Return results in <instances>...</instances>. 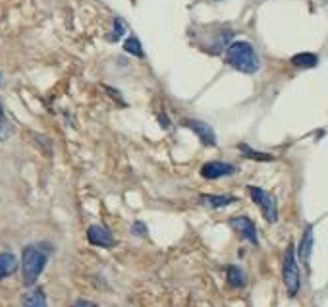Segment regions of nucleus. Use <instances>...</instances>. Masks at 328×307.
I'll list each match as a JSON object with an SVG mask.
<instances>
[{
    "label": "nucleus",
    "mask_w": 328,
    "mask_h": 307,
    "mask_svg": "<svg viewBox=\"0 0 328 307\" xmlns=\"http://www.w3.org/2000/svg\"><path fill=\"white\" fill-rule=\"evenodd\" d=\"M17 267H19V263H17L14 253H0V280H4L6 276H12L17 271Z\"/></svg>",
    "instance_id": "9d476101"
},
{
    "label": "nucleus",
    "mask_w": 328,
    "mask_h": 307,
    "mask_svg": "<svg viewBox=\"0 0 328 307\" xmlns=\"http://www.w3.org/2000/svg\"><path fill=\"white\" fill-rule=\"evenodd\" d=\"M73 307H99L95 302H89V300H77L75 304H73Z\"/></svg>",
    "instance_id": "aec40b11"
},
{
    "label": "nucleus",
    "mask_w": 328,
    "mask_h": 307,
    "mask_svg": "<svg viewBox=\"0 0 328 307\" xmlns=\"http://www.w3.org/2000/svg\"><path fill=\"white\" fill-rule=\"evenodd\" d=\"M240 151H242L245 157H249V159H255V161H274V157H272V155H266V153L253 151V149H251V147H247V145H240Z\"/></svg>",
    "instance_id": "dca6fc26"
},
{
    "label": "nucleus",
    "mask_w": 328,
    "mask_h": 307,
    "mask_svg": "<svg viewBox=\"0 0 328 307\" xmlns=\"http://www.w3.org/2000/svg\"><path fill=\"white\" fill-rule=\"evenodd\" d=\"M131 234L133 236H147V226H145V222L135 220V222L131 224Z\"/></svg>",
    "instance_id": "a211bd4d"
},
{
    "label": "nucleus",
    "mask_w": 328,
    "mask_h": 307,
    "mask_svg": "<svg viewBox=\"0 0 328 307\" xmlns=\"http://www.w3.org/2000/svg\"><path fill=\"white\" fill-rule=\"evenodd\" d=\"M21 306L23 307H49L47 296L41 288H31L21 296Z\"/></svg>",
    "instance_id": "1a4fd4ad"
},
{
    "label": "nucleus",
    "mask_w": 328,
    "mask_h": 307,
    "mask_svg": "<svg viewBox=\"0 0 328 307\" xmlns=\"http://www.w3.org/2000/svg\"><path fill=\"white\" fill-rule=\"evenodd\" d=\"M292 64L295 68H315L319 64V58L313 53H299L292 58Z\"/></svg>",
    "instance_id": "ddd939ff"
},
{
    "label": "nucleus",
    "mask_w": 328,
    "mask_h": 307,
    "mask_svg": "<svg viewBox=\"0 0 328 307\" xmlns=\"http://www.w3.org/2000/svg\"><path fill=\"white\" fill-rule=\"evenodd\" d=\"M228 284L232 288H243L245 286V274L238 265H232L228 269Z\"/></svg>",
    "instance_id": "4468645a"
},
{
    "label": "nucleus",
    "mask_w": 328,
    "mask_h": 307,
    "mask_svg": "<svg viewBox=\"0 0 328 307\" xmlns=\"http://www.w3.org/2000/svg\"><path fill=\"white\" fill-rule=\"evenodd\" d=\"M49 261V255L39 246H25L21 251V271H23V282L25 286H33L41 272L45 271Z\"/></svg>",
    "instance_id": "f03ea898"
},
{
    "label": "nucleus",
    "mask_w": 328,
    "mask_h": 307,
    "mask_svg": "<svg viewBox=\"0 0 328 307\" xmlns=\"http://www.w3.org/2000/svg\"><path fill=\"white\" fill-rule=\"evenodd\" d=\"M236 201L238 199L234 195H201V203L210 207V209H222V207H228Z\"/></svg>",
    "instance_id": "f8f14e48"
},
{
    "label": "nucleus",
    "mask_w": 328,
    "mask_h": 307,
    "mask_svg": "<svg viewBox=\"0 0 328 307\" xmlns=\"http://www.w3.org/2000/svg\"><path fill=\"white\" fill-rule=\"evenodd\" d=\"M87 240L91 246H97V247H104V249H112L116 246V240L112 232L104 226H99V224H93L87 228Z\"/></svg>",
    "instance_id": "39448f33"
},
{
    "label": "nucleus",
    "mask_w": 328,
    "mask_h": 307,
    "mask_svg": "<svg viewBox=\"0 0 328 307\" xmlns=\"http://www.w3.org/2000/svg\"><path fill=\"white\" fill-rule=\"evenodd\" d=\"M282 276H284V284L288 288L290 296H295L299 292V267H297V259H295V247L290 246L286 253H284V263H282Z\"/></svg>",
    "instance_id": "7ed1b4c3"
},
{
    "label": "nucleus",
    "mask_w": 328,
    "mask_h": 307,
    "mask_svg": "<svg viewBox=\"0 0 328 307\" xmlns=\"http://www.w3.org/2000/svg\"><path fill=\"white\" fill-rule=\"evenodd\" d=\"M184 126L190 127L195 135H199V139L203 141V145H207V147H216V133H214V129L208 126L207 122L188 118V120H184Z\"/></svg>",
    "instance_id": "0eeeda50"
},
{
    "label": "nucleus",
    "mask_w": 328,
    "mask_h": 307,
    "mask_svg": "<svg viewBox=\"0 0 328 307\" xmlns=\"http://www.w3.org/2000/svg\"><path fill=\"white\" fill-rule=\"evenodd\" d=\"M226 62L236 68L238 72L243 73H255L259 72V56L255 53V49L247 43V41H236L228 47L226 51Z\"/></svg>",
    "instance_id": "f257e3e1"
},
{
    "label": "nucleus",
    "mask_w": 328,
    "mask_h": 307,
    "mask_svg": "<svg viewBox=\"0 0 328 307\" xmlns=\"http://www.w3.org/2000/svg\"><path fill=\"white\" fill-rule=\"evenodd\" d=\"M311 251H313V226L309 224V226L305 228L303 238H301V244H299V259H301L303 263H309Z\"/></svg>",
    "instance_id": "9b49d317"
},
{
    "label": "nucleus",
    "mask_w": 328,
    "mask_h": 307,
    "mask_svg": "<svg viewBox=\"0 0 328 307\" xmlns=\"http://www.w3.org/2000/svg\"><path fill=\"white\" fill-rule=\"evenodd\" d=\"M249 195L251 199L259 205L262 217L266 218L268 222H276L278 220V207H276V199L272 197L268 191H264L262 187H257V185H249Z\"/></svg>",
    "instance_id": "20e7f679"
},
{
    "label": "nucleus",
    "mask_w": 328,
    "mask_h": 307,
    "mask_svg": "<svg viewBox=\"0 0 328 307\" xmlns=\"http://www.w3.org/2000/svg\"><path fill=\"white\" fill-rule=\"evenodd\" d=\"M230 226L242 236L243 240H247L253 246H259V238H257V228L253 224V220L247 217H234L230 220Z\"/></svg>",
    "instance_id": "6e6552de"
},
{
    "label": "nucleus",
    "mask_w": 328,
    "mask_h": 307,
    "mask_svg": "<svg viewBox=\"0 0 328 307\" xmlns=\"http://www.w3.org/2000/svg\"><path fill=\"white\" fill-rule=\"evenodd\" d=\"M234 172H236V166L222 163V161H210V163H205L201 166V176L205 180H218L224 176H232Z\"/></svg>",
    "instance_id": "423d86ee"
},
{
    "label": "nucleus",
    "mask_w": 328,
    "mask_h": 307,
    "mask_svg": "<svg viewBox=\"0 0 328 307\" xmlns=\"http://www.w3.org/2000/svg\"><path fill=\"white\" fill-rule=\"evenodd\" d=\"M124 51L130 53V55L143 58V47H141V43L137 41V37H128V39L124 41Z\"/></svg>",
    "instance_id": "2eb2a0df"
},
{
    "label": "nucleus",
    "mask_w": 328,
    "mask_h": 307,
    "mask_svg": "<svg viewBox=\"0 0 328 307\" xmlns=\"http://www.w3.org/2000/svg\"><path fill=\"white\" fill-rule=\"evenodd\" d=\"M10 135H12V127H10V122L6 120V114L0 107V141H6Z\"/></svg>",
    "instance_id": "f3484780"
},
{
    "label": "nucleus",
    "mask_w": 328,
    "mask_h": 307,
    "mask_svg": "<svg viewBox=\"0 0 328 307\" xmlns=\"http://www.w3.org/2000/svg\"><path fill=\"white\" fill-rule=\"evenodd\" d=\"M124 31H126L124 23H122L120 19H114V33H112V37H110V41H118L120 35H124Z\"/></svg>",
    "instance_id": "6ab92c4d"
}]
</instances>
